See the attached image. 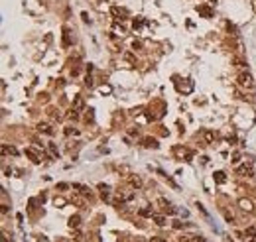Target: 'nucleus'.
Instances as JSON below:
<instances>
[{"mask_svg": "<svg viewBox=\"0 0 256 242\" xmlns=\"http://www.w3.org/2000/svg\"><path fill=\"white\" fill-rule=\"evenodd\" d=\"M199 12L203 14V16H207V18H211V16H213V12H211L209 8H205V6H201V8H199Z\"/></svg>", "mask_w": 256, "mask_h": 242, "instance_id": "obj_5", "label": "nucleus"}, {"mask_svg": "<svg viewBox=\"0 0 256 242\" xmlns=\"http://www.w3.org/2000/svg\"><path fill=\"white\" fill-rule=\"evenodd\" d=\"M69 224H71V226H75V224H79V217H71V221H69Z\"/></svg>", "mask_w": 256, "mask_h": 242, "instance_id": "obj_12", "label": "nucleus"}, {"mask_svg": "<svg viewBox=\"0 0 256 242\" xmlns=\"http://www.w3.org/2000/svg\"><path fill=\"white\" fill-rule=\"evenodd\" d=\"M140 215H142V217H152V209H142Z\"/></svg>", "mask_w": 256, "mask_h": 242, "instance_id": "obj_10", "label": "nucleus"}, {"mask_svg": "<svg viewBox=\"0 0 256 242\" xmlns=\"http://www.w3.org/2000/svg\"><path fill=\"white\" fill-rule=\"evenodd\" d=\"M238 83L242 87H252V77L248 75V73H240L238 75Z\"/></svg>", "mask_w": 256, "mask_h": 242, "instance_id": "obj_1", "label": "nucleus"}, {"mask_svg": "<svg viewBox=\"0 0 256 242\" xmlns=\"http://www.w3.org/2000/svg\"><path fill=\"white\" fill-rule=\"evenodd\" d=\"M38 130H40V132H46V134H51V128L47 126V124H40Z\"/></svg>", "mask_w": 256, "mask_h": 242, "instance_id": "obj_6", "label": "nucleus"}, {"mask_svg": "<svg viewBox=\"0 0 256 242\" xmlns=\"http://www.w3.org/2000/svg\"><path fill=\"white\" fill-rule=\"evenodd\" d=\"M40 242H47V240H46V238H40Z\"/></svg>", "mask_w": 256, "mask_h": 242, "instance_id": "obj_15", "label": "nucleus"}, {"mask_svg": "<svg viewBox=\"0 0 256 242\" xmlns=\"http://www.w3.org/2000/svg\"><path fill=\"white\" fill-rule=\"evenodd\" d=\"M193 242H205V238H201V236H199V238H195Z\"/></svg>", "mask_w": 256, "mask_h": 242, "instance_id": "obj_14", "label": "nucleus"}, {"mask_svg": "<svg viewBox=\"0 0 256 242\" xmlns=\"http://www.w3.org/2000/svg\"><path fill=\"white\" fill-rule=\"evenodd\" d=\"M144 146H154V148H156V140H150V138H146V140H144Z\"/></svg>", "mask_w": 256, "mask_h": 242, "instance_id": "obj_9", "label": "nucleus"}, {"mask_svg": "<svg viewBox=\"0 0 256 242\" xmlns=\"http://www.w3.org/2000/svg\"><path fill=\"white\" fill-rule=\"evenodd\" d=\"M150 242H166V240H162V238H158V236H154V238H150Z\"/></svg>", "mask_w": 256, "mask_h": 242, "instance_id": "obj_13", "label": "nucleus"}, {"mask_svg": "<svg viewBox=\"0 0 256 242\" xmlns=\"http://www.w3.org/2000/svg\"><path fill=\"white\" fill-rule=\"evenodd\" d=\"M83 108V99H77L75 100V110H81Z\"/></svg>", "mask_w": 256, "mask_h": 242, "instance_id": "obj_8", "label": "nucleus"}, {"mask_svg": "<svg viewBox=\"0 0 256 242\" xmlns=\"http://www.w3.org/2000/svg\"><path fill=\"white\" fill-rule=\"evenodd\" d=\"M238 205H240V207H242L244 211H250V209H252V203L248 201V199H240V201H238Z\"/></svg>", "mask_w": 256, "mask_h": 242, "instance_id": "obj_2", "label": "nucleus"}, {"mask_svg": "<svg viewBox=\"0 0 256 242\" xmlns=\"http://www.w3.org/2000/svg\"><path fill=\"white\" fill-rule=\"evenodd\" d=\"M112 12H114V16H116V20H124V16H126V12H124V10H118V8H114Z\"/></svg>", "mask_w": 256, "mask_h": 242, "instance_id": "obj_3", "label": "nucleus"}, {"mask_svg": "<svg viewBox=\"0 0 256 242\" xmlns=\"http://www.w3.org/2000/svg\"><path fill=\"white\" fill-rule=\"evenodd\" d=\"M130 185H132V187H140L142 185V179L140 177H130Z\"/></svg>", "mask_w": 256, "mask_h": 242, "instance_id": "obj_4", "label": "nucleus"}, {"mask_svg": "<svg viewBox=\"0 0 256 242\" xmlns=\"http://www.w3.org/2000/svg\"><path fill=\"white\" fill-rule=\"evenodd\" d=\"M154 221H156V224H160V226H162V224H166L164 217H154Z\"/></svg>", "mask_w": 256, "mask_h": 242, "instance_id": "obj_11", "label": "nucleus"}, {"mask_svg": "<svg viewBox=\"0 0 256 242\" xmlns=\"http://www.w3.org/2000/svg\"><path fill=\"white\" fill-rule=\"evenodd\" d=\"M215 179H217L219 183H223V181H225V173H223V171H217V173H215Z\"/></svg>", "mask_w": 256, "mask_h": 242, "instance_id": "obj_7", "label": "nucleus"}]
</instances>
